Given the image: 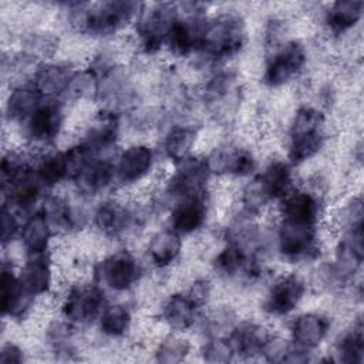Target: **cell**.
<instances>
[{"label": "cell", "mask_w": 364, "mask_h": 364, "mask_svg": "<svg viewBox=\"0 0 364 364\" xmlns=\"http://www.w3.org/2000/svg\"><path fill=\"white\" fill-rule=\"evenodd\" d=\"M121 134L119 111L111 108H100L87 124L82 138L80 139L92 151L108 154L115 148Z\"/></svg>", "instance_id": "obj_19"}, {"label": "cell", "mask_w": 364, "mask_h": 364, "mask_svg": "<svg viewBox=\"0 0 364 364\" xmlns=\"http://www.w3.org/2000/svg\"><path fill=\"white\" fill-rule=\"evenodd\" d=\"M18 210L13 206L1 202V212H0V237L1 245L6 246L7 243L13 242L17 235H20L21 225L18 220Z\"/></svg>", "instance_id": "obj_42"}, {"label": "cell", "mask_w": 364, "mask_h": 364, "mask_svg": "<svg viewBox=\"0 0 364 364\" xmlns=\"http://www.w3.org/2000/svg\"><path fill=\"white\" fill-rule=\"evenodd\" d=\"M198 127L192 124H173L166 129L162 142L161 152L172 164H178L182 159L193 155V146L198 141Z\"/></svg>", "instance_id": "obj_33"}, {"label": "cell", "mask_w": 364, "mask_h": 364, "mask_svg": "<svg viewBox=\"0 0 364 364\" xmlns=\"http://www.w3.org/2000/svg\"><path fill=\"white\" fill-rule=\"evenodd\" d=\"M307 60V47L301 40H284L267 57L260 78L262 84L267 88H280L291 82L304 71Z\"/></svg>", "instance_id": "obj_8"}, {"label": "cell", "mask_w": 364, "mask_h": 364, "mask_svg": "<svg viewBox=\"0 0 364 364\" xmlns=\"http://www.w3.org/2000/svg\"><path fill=\"white\" fill-rule=\"evenodd\" d=\"M253 178L269 203L274 200L280 202L294 189L293 165L286 159H270Z\"/></svg>", "instance_id": "obj_26"}, {"label": "cell", "mask_w": 364, "mask_h": 364, "mask_svg": "<svg viewBox=\"0 0 364 364\" xmlns=\"http://www.w3.org/2000/svg\"><path fill=\"white\" fill-rule=\"evenodd\" d=\"M328 361L343 364L364 363V326L361 314L338 336L333 347V357H328Z\"/></svg>", "instance_id": "obj_34"}, {"label": "cell", "mask_w": 364, "mask_h": 364, "mask_svg": "<svg viewBox=\"0 0 364 364\" xmlns=\"http://www.w3.org/2000/svg\"><path fill=\"white\" fill-rule=\"evenodd\" d=\"M306 291L307 286L300 274H282L269 286L262 309L270 317H286L300 306Z\"/></svg>", "instance_id": "obj_14"}, {"label": "cell", "mask_w": 364, "mask_h": 364, "mask_svg": "<svg viewBox=\"0 0 364 364\" xmlns=\"http://www.w3.org/2000/svg\"><path fill=\"white\" fill-rule=\"evenodd\" d=\"M331 318L321 311H304L297 314L290 323V340L296 346L313 351L328 337Z\"/></svg>", "instance_id": "obj_24"}, {"label": "cell", "mask_w": 364, "mask_h": 364, "mask_svg": "<svg viewBox=\"0 0 364 364\" xmlns=\"http://www.w3.org/2000/svg\"><path fill=\"white\" fill-rule=\"evenodd\" d=\"M206 161L212 173L232 178L250 176L257 168L255 152L250 148L237 144L219 145L209 156H206Z\"/></svg>", "instance_id": "obj_16"}, {"label": "cell", "mask_w": 364, "mask_h": 364, "mask_svg": "<svg viewBox=\"0 0 364 364\" xmlns=\"http://www.w3.org/2000/svg\"><path fill=\"white\" fill-rule=\"evenodd\" d=\"M64 122V104L60 100L46 98L38 105V108L21 124L23 136L33 146H50L61 135Z\"/></svg>", "instance_id": "obj_13"}, {"label": "cell", "mask_w": 364, "mask_h": 364, "mask_svg": "<svg viewBox=\"0 0 364 364\" xmlns=\"http://www.w3.org/2000/svg\"><path fill=\"white\" fill-rule=\"evenodd\" d=\"M81 196L92 198L115 182L114 161L108 154H91L71 181Z\"/></svg>", "instance_id": "obj_17"}, {"label": "cell", "mask_w": 364, "mask_h": 364, "mask_svg": "<svg viewBox=\"0 0 364 364\" xmlns=\"http://www.w3.org/2000/svg\"><path fill=\"white\" fill-rule=\"evenodd\" d=\"M18 277L23 286L36 299L48 294L54 284V267L50 253L26 256Z\"/></svg>", "instance_id": "obj_29"}, {"label": "cell", "mask_w": 364, "mask_h": 364, "mask_svg": "<svg viewBox=\"0 0 364 364\" xmlns=\"http://www.w3.org/2000/svg\"><path fill=\"white\" fill-rule=\"evenodd\" d=\"M182 247V236L171 228H164L151 235L146 243V257L156 270H165L179 260Z\"/></svg>", "instance_id": "obj_30"}, {"label": "cell", "mask_w": 364, "mask_h": 364, "mask_svg": "<svg viewBox=\"0 0 364 364\" xmlns=\"http://www.w3.org/2000/svg\"><path fill=\"white\" fill-rule=\"evenodd\" d=\"M142 269L135 255L127 249L115 250L94 266V282L112 293L129 291L141 279Z\"/></svg>", "instance_id": "obj_10"}, {"label": "cell", "mask_w": 364, "mask_h": 364, "mask_svg": "<svg viewBox=\"0 0 364 364\" xmlns=\"http://www.w3.org/2000/svg\"><path fill=\"white\" fill-rule=\"evenodd\" d=\"M70 26L94 38H108L135 23L145 3L111 0L102 3H64Z\"/></svg>", "instance_id": "obj_1"}, {"label": "cell", "mask_w": 364, "mask_h": 364, "mask_svg": "<svg viewBox=\"0 0 364 364\" xmlns=\"http://www.w3.org/2000/svg\"><path fill=\"white\" fill-rule=\"evenodd\" d=\"M34 168L46 189H53L70 181L71 172L65 149L46 152L34 162Z\"/></svg>", "instance_id": "obj_36"}, {"label": "cell", "mask_w": 364, "mask_h": 364, "mask_svg": "<svg viewBox=\"0 0 364 364\" xmlns=\"http://www.w3.org/2000/svg\"><path fill=\"white\" fill-rule=\"evenodd\" d=\"M145 222V213L136 205L118 199L102 200L92 213L95 229L108 239H124L136 232Z\"/></svg>", "instance_id": "obj_11"}, {"label": "cell", "mask_w": 364, "mask_h": 364, "mask_svg": "<svg viewBox=\"0 0 364 364\" xmlns=\"http://www.w3.org/2000/svg\"><path fill=\"white\" fill-rule=\"evenodd\" d=\"M192 351L191 341L179 333H169L156 344L154 350L155 361L162 364H176L188 358Z\"/></svg>", "instance_id": "obj_39"}, {"label": "cell", "mask_w": 364, "mask_h": 364, "mask_svg": "<svg viewBox=\"0 0 364 364\" xmlns=\"http://www.w3.org/2000/svg\"><path fill=\"white\" fill-rule=\"evenodd\" d=\"M279 203V218L318 225L321 222L323 202L316 192L294 188Z\"/></svg>", "instance_id": "obj_28"}, {"label": "cell", "mask_w": 364, "mask_h": 364, "mask_svg": "<svg viewBox=\"0 0 364 364\" xmlns=\"http://www.w3.org/2000/svg\"><path fill=\"white\" fill-rule=\"evenodd\" d=\"M155 151L151 145L138 142L122 149L114 159L115 182L134 186L148 178L155 166Z\"/></svg>", "instance_id": "obj_15"}, {"label": "cell", "mask_w": 364, "mask_h": 364, "mask_svg": "<svg viewBox=\"0 0 364 364\" xmlns=\"http://www.w3.org/2000/svg\"><path fill=\"white\" fill-rule=\"evenodd\" d=\"M132 311L124 303L107 304L97 320L98 331L109 340L124 338L132 327Z\"/></svg>", "instance_id": "obj_37"}, {"label": "cell", "mask_w": 364, "mask_h": 364, "mask_svg": "<svg viewBox=\"0 0 364 364\" xmlns=\"http://www.w3.org/2000/svg\"><path fill=\"white\" fill-rule=\"evenodd\" d=\"M26 361V353L24 350L13 343H4L0 350V364H21Z\"/></svg>", "instance_id": "obj_43"}, {"label": "cell", "mask_w": 364, "mask_h": 364, "mask_svg": "<svg viewBox=\"0 0 364 364\" xmlns=\"http://www.w3.org/2000/svg\"><path fill=\"white\" fill-rule=\"evenodd\" d=\"M364 260V226L341 230L331 263L326 267L327 283L343 289L353 284Z\"/></svg>", "instance_id": "obj_6"}, {"label": "cell", "mask_w": 364, "mask_h": 364, "mask_svg": "<svg viewBox=\"0 0 364 364\" xmlns=\"http://www.w3.org/2000/svg\"><path fill=\"white\" fill-rule=\"evenodd\" d=\"M272 333L253 320L237 321L226 336L235 357L242 360H252L262 357L264 346L267 344Z\"/></svg>", "instance_id": "obj_25"}, {"label": "cell", "mask_w": 364, "mask_h": 364, "mask_svg": "<svg viewBox=\"0 0 364 364\" xmlns=\"http://www.w3.org/2000/svg\"><path fill=\"white\" fill-rule=\"evenodd\" d=\"M107 306L105 290L95 282L71 284L60 301V314L75 330L97 323Z\"/></svg>", "instance_id": "obj_7"}, {"label": "cell", "mask_w": 364, "mask_h": 364, "mask_svg": "<svg viewBox=\"0 0 364 364\" xmlns=\"http://www.w3.org/2000/svg\"><path fill=\"white\" fill-rule=\"evenodd\" d=\"M54 230L44 213L38 209L24 219L20 230V240L26 256L50 253Z\"/></svg>", "instance_id": "obj_31"}, {"label": "cell", "mask_w": 364, "mask_h": 364, "mask_svg": "<svg viewBox=\"0 0 364 364\" xmlns=\"http://www.w3.org/2000/svg\"><path fill=\"white\" fill-rule=\"evenodd\" d=\"M44 100L46 97L31 82L18 84L10 90L6 98L4 118L21 125Z\"/></svg>", "instance_id": "obj_32"}, {"label": "cell", "mask_w": 364, "mask_h": 364, "mask_svg": "<svg viewBox=\"0 0 364 364\" xmlns=\"http://www.w3.org/2000/svg\"><path fill=\"white\" fill-rule=\"evenodd\" d=\"M179 9L173 3H155L146 6L134 23L136 44L142 54L154 55L165 47L169 28Z\"/></svg>", "instance_id": "obj_9"}, {"label": "cell", "mask_w": 364, "mask_h": 364, "mask_svg": "<svg viewBox=\"0 0 364 364\" xmlns=\"http://www.w3.org/2000/svg\"><path fill=\"white\" fill-rule=\"evenodd\" d=\"M327 142V117L314 105L294 111L287 129V161L294 166L314 158Z\"/></svg>", "instance_id": "obj_4"}, {"label": "cell", "mask_w": 364, "mask_h": 364, "mask_svg": "<svg viewBox=\"0 0 364 364\" xmlns=\"http://www.w3.org/2000/svg\"><path fill=\"white\" fill-rule=\"evenodd\" d=\"M75 73V67L68 61L48 60L34 67L30 82L46 98L60 100L67 95Z\"/></svg>", "instance_id": "obj_22"}, {"label": "cell", "mask_w": 364, "mask_h": 364, "mask_svg": "<svg viewBox=\"0 0 364 364\" xmlns=\"http://www.w3.org/2000/svg\"><path fill=\"white\" fill-rule=\"evenodd\" d=\"M40 210L47 218L54 233H68L78 228L80 216L70 200L60 195H46Z\"/></svg>", "instance_id": "obj_35"}, {"label": "cell", "mask_w": 364, "mask_h": 364, "mask_svg": "<svg viewBox=\"0 0 364 364\" xmlns=\"http://www.w3.org/2000/svg\"><path fill=\"white\" fill-rule=\"evenodd\" d=\"M203 304L189 291L178 290L171 293L159 307V318L173 333H185L199 318Z\"/></svg>", "instance_id": "obj_18"}, {"label": "cell", "mask_w": 364, "mask_h": 364, "mask_svg": "<svg viewBox=\"0 0 364 364\" xmlns=\"http://www.w3.org/2000/svg\"><path fill=\"white\" fill-rule=\"evenodd\" d=\"M0 182L3 202L18 212L28 210L36 205L46 189L36 172L34 164L17 151L4 154L0 165Z\"/></svg>", "instance_id": "obj_3"}, {"label": "cell", "mask_w": 364, "mask_h": 364, "mask_svg": "<svg viewBox=\"0 0 364 364\" xmlns=\"http://www.w3.org/2000/svg\"><path fill=\"white\" fill-rule=\"evenodd\" d=\"M57 44L58 40L51 33L34 30L23 37L20 54L31 64L38 65L40 63L50 60L57 48Z\"/></svg>", "instance_id": "obj_38"}, {"label": "cell", "mask_w": 364, "mask_h": 364, "mask_svg": "<svg viewBox=\"0 0 364 364\" xmlns=\"http://www.w3.org/2000/svg\"><path fill=\"white\" fill-rule=\"evenodd\" d=\"M363 0H337L328 4L323 14V24L331 37L350 34L363 20Z\"/></svg>", "instance_id": "obj_27"}, {"label": "cell", "mask_w": 364, "mask_h": 364, "mask_svg": "<svg viewBox=\"0 0 364 364\" xmlns=\"http://www.w3.org/2000/svg\"><path fill=\"white\" fill-rule=\"evenodd\" d=\"M209 216L208 193H199L175 200L169 213V228L181 236L199 232Z\"/></svg>", "instance_id": "obj_20"}, {"label": "cell", "mask_w": 364, "mask_h": 364, "mask_svg": "<svg viewBox=\"0 0 364 364\" xmlns=\"http://www.w3.org/2000/svg\"><path fill=\"white\" fill-rule=\"evenodd\" d=\"M1 314L4 318L21 320L31 310L36 297L23 286L13 264L3 262L1 266Z\"/></svg>", "instance_id": "obj_21"}, {"label": "cell", "mask_w": 364, "mask_h": 364, "mask_svg": "<svg viewBox=\"0 0 364 364\" xmlns=\"http://www.w3.org/2000/svg\"><path fill=\"white\" fill-rule=\"evenodd\" d=\"M240 85L233 70L222 68L215 71L203 84L202 101L213 112L230 111L239 102Z\"/></svg>", "instance_id": "obj_23"}, {"label": "cell", "mask_w": 364, "mask_h": 364, "mask_svg": "<svg viewBox=\"0 0 364 364\" xmlns=\"http://www.w3.org/2000/svg\"><path fill=\"white\" fill-rule=\"evenodd\" d=\"M336 222L340 232L351 228L364 226V206L363 196L360 193L347 198L341 203L336 213Z\"/></svg>", "instance_id": "obj_40"}, {"label": "cell", "mask_w": 364, "mask_h": 364, "mask_svg": "<svg viewBox=\"0 0 364 364\" xmlns=\"http://www.w3.org/2000/svg\"><path fill=\"white\" fill-rule=\"evenodd\" d=\"M212 176L206 156L191 155L178 164L164 185V195L178 200L186 196L208 193V183Z\"/></svg>", "instance_id": "obj_12"}, {"label": "cell", "mask_w": 364, "mask_h": 364, "mask_svg": "<svg viewBox=\"0 0 364 364\" xmlns=\"http://www.w3.org/2000/svg\"><path fill=\"white\" fill-rule=\"evenodd\" d=\"M246 40L247 27L242 14L218 13L206 17L195 54L202 63L222 64L236 57L246 46Z\"/></svg>", "instance_id": "obj_2"}, {"label": "cell", "mask_w": 364, "mask_h": 364, "mask_svg": "<svg viewBox=\"0 0 364 364\" xmlns=\"http://www.w3.org/2000/svg\"><path fill=\"white\" fill-rule=\"evenodd\" d=\"M318 226V223L279 218L276 249L280 257L294 264L317 260L321 252Z\"/></svg>", "instance_id": "obj_5"}, {"label": "cell", "mask_w": 364, "mask_h": 364, "mask_svg": "<svg viewBox=\"0 0 364 364\" xmlns=\"http://www.w3.org/2000/svg\"><path fill=\"white\" fill-rule=\"evenodd\" d=\"M199 353L206 363H229L235 360V354L226 337H206Z\"/></svg>", "instance_id": "obj_41"}]
</instances>
